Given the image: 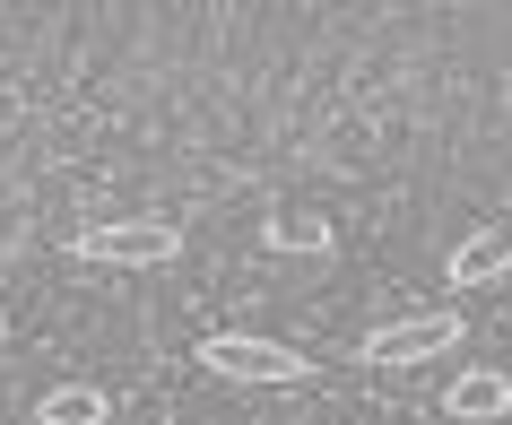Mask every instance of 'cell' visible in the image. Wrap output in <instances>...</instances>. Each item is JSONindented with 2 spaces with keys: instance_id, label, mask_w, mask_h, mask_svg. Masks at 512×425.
Returning a JSON list of instances; mask_svg holds the SVG:
<instances>
[{
  "instance_id": "6da1fadb",
  "label": "cell",
  "mask_w": 512,
  "mask_h": 425,
  "mask_svg": "<svg viewBox=\"0 0 512 425\" xmlns=\"http://www.w3.org/2000/svg\"><path fill=\"white\" fill-rule=\"evenodd\" d=\"M70 252L96 269H157L183 252V226L174 217H87L79 235H70Z\"/></svg>"
},
{
  "instance_id": "7a4b0ae2",
  "label": "cell",
  "mask_w": 512,
  "mask_h": 425,
  "mask_svg": "<svg viewBox=\"0 0 512 425\" xmlns=\"http://www.w3.org/2000/svg\"><path fill=\"white\" fill-rule=\"evenodd\" d=\"M200 365H209L217 382H261V391H287V382H304V373H313V356H296V347H278V339H252V330H217V339H200Z\"/></svg>"
},
{
  "instance_id": "3957f363",
  "label": "cell",
  "mask_w": 512,
  "mask_h": 425,
  "mask_svg": "<svg viewBox=\"0 0 512 425\" xmlns=\"http://www.w3.org/2000/svg\"><path fill=\"white\" fill-rule=\"evenodd\" d=\"M469 339L460 330V313H408V321H382V330H365V365H426V356H452V347Z\"/></svg>"
},
{
  "instance_id": "277c9868",
  "label": "cell",
  "mask_w": 512,
  "mask_h": 425,
  "mask_svg": "<svg viewBox=\"0 0 512 425\" xmlns=\"http://www.w3.org/2000/svg\"><path fill=\"white\" fill-rule=\"evenodd\" d=\"M443 278H452V287H495V278H512V217H486L478 235H460L452 261H443Z\"/></svg>"
},
{
  "instance_id": "5b68a950",
  "label": "cell",
  "mask_w": 512,
  "mask_h": 425,
  "mask_svg": "<svg viewBox=\"0 0 512 425\" xmlns=\"http://www.w3.org/2000/svg\"><path fill=\"white\" fill-rule=\"evenodd\" d=\"M443 417H452V425H504V417H512V373L469 365L452 391H443Z\"/></svg>"
},
{
  "instance_id": "8992f818",
  "label": "cell",
  "mask_w": 512,
  "mask_h": 425,
  "mask_svg": "<svg viewBox=\"0 0 512 425\" xmlns=\"http://www.w3.org/2000/svg\"><path fill=\"white\" fill-rule=\"evenodd\" d=\"M35 425H113V399L96 382H53L35 399Z\"/></svg>"
},
{
  "instance_id": "52a82bcc",
  "label": "cell",
  "mask_w": 512,
  "mask_h": 425,
  "mask_svg": "<svg viewBox=\"0 0 512 425\" xmlns=\"http://www.w3.org/2000/svg\"><path fill=\"white\" fill-rule=\"evenodd\" d=\"M261 243H270V252H330V217L287 209V217H270V226H261Z\"/></svg>"
},
{
  "instance_id": "ba28073f",
  "label": "cell",
  "mask_w": 512,
  "mask_h": 425,
  "mask_svg": "<svg viewBox=\"0 0 512 425\" xmlns=\"http://www.w3.org/2000/svg\"><path fill=\"white\" fill-rule=\"evenodd\" d=\"M0 339H9V321H0Z\"/></svg>"
}]
</instances>
